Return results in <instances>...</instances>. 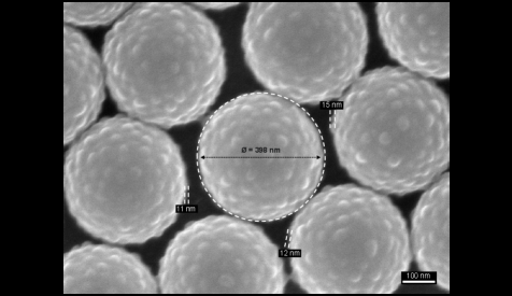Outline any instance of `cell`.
<instances>
[{"mask_svg": "<svg viewBox=\"0 0 512 296\" xmlns=\"http://www.w3.org/2000/svg\"><path fill=\"white\" fill-rule=\"evenodd\" d=\"M199 179L224 213L254 223L298 213L321 185L326 150L309 112L269 92L236 96L206 121Z\"/></svg>", "mask_w": 512, "mask_h": 296, "instance_id": "1", "label": "cell"}, {"mask_svg": "<svg viewBox=\"0 0 512 296\" xmlns=\"http://www.w3.org/2000/svg\"><path fill=\"white\" fill-rule=\"evenodd\" d=\"M64 191L84 232L108 244L142 245L177 221L189 179L170 135L119 115L96 122L70 145Z\"/></svg>", "mask_w": 512, "mask_h": 296, "instance_id": "2", "label": "cell"}, {"mask_svg": "<svg viewBox=\"0 0 512 296\" xmlns=\"http://www.w3.org/2000/svg\"><path fill=\"white\" fill-rule=\"evenodd\" d=\"M102 59L119 110L163 130L207 115L227 75L219 28L194 5H133L107 33Z\"/></svg>", "mask_w": 512, "mask_h": 296, "instance_id": "3", "label": "cell"}, {"mask_svg": "<svg viewBox=\"0 0 512 296\" xmlns=\"http://www.w3.org/2000/svg\"><path fill=\"white\" fill-rule=\"evenodd\" d=\"M330 130L340 166L382 194L424 191L449 168L448 96L402 67L363 74L337 101Z\"/></svg>", "mask_w": 512, "mask_h": 296, "instance_id": "4", "label": "cell"}, {"mask_svg": "<svg viewBox=\"0 0 512 296\" xmlns=\"http://www.w3.org/2000/svg\"><path fill=\"white\" fill-rule=\"evenodd\" d=\"M287 255L294 283L310 294H392L414 260L401 210L353 183L323 188L298 211Z\"/></svg>", "mask_w": 512, "mask_h": 296, "instance_id": "5", "label": "cell"}, {"mask_svg": "<svg viewBox=\"0 0 512 296\" xmlns=\"http://www.w3.org/2000/svg\"><path fill=\"white\" fill-rule=\"evenodd\" d=\"M241 47L266 92L301 106L330 104L362 76L367 17L358 4H252Z\"/></svg>", "mask_w": 512, "mask_h": 296, "instance_id": "6", "label": "cell"}, {"mask_svg": "<svg viewBox=\"0 0 512 296\" xmlns=\"http://www.w3.org/2000/svg\"><path fill=\"white\" fill-rule=\"evenodd\" d=\"M163 294H281L288 279L281 252L258 224L213 215L186 225L167 246Z\"/></svg>", "mask_w": 512, "mask_h": 296, "instance_id": "7", "label": "cell"}, {"mask_svg": "<svg viewBox=\"0 0 512 296\" xmlns=\"http://www.w3.org/2000/svg\"><path fill=\"white\" fill-rule=\"evenodd\" d=\"M376 16L383 46L402 68L449 79V4H378Z\"/></svg>", "mask_w": 512, "mask_h": 296, "instance_id": "8", "label": "cell"}, {"mask_svg": "<svg viewBox=\"0 0 512 296\" xmlns=\"http://www.w3.org/2000/svg\"><path fill=\"white\" fill-rule=\"evenodd\" d=\"M158 278L135 253L84 243L64 257L65 294H155Z\"/></svg>", "mask_w": 512, "mask_h": 296, "instance_id": "9", "label": "cell"}, {"mask_svg": "<svg viewBox=\"0 0 512 296\" xmlns=\"http://www.w3.org/2000/svg\"><path fill=\"white\" fill-rule=\"evenodd\" d=\"M64 143L71 145L95 124L106 100L103 59L90 40L73 26L64 30Z\"/></svg>", "mask_w": 512, "mask_h": 296, "instance_id": "10", "label": "cell"}, {"mask_svg": "<svg viewBox=\"0 0 512 296\" xmlns=\"http://www.w3.org/2000/svg\"><path fill=\"white\" fill-rule=\"evenodd\" d=\"M411 217L410 246L419 271L439 288L450 289V177L424 190Z\"/></svg>", "mask_w": 512, "mask_h": 296, "instance_id": "11", "label": "cell"}, {"mask_svg": "<svg viewBox=\"0 0 512 296\" xmlns=\"http://www.w3.org/2000/svg\"><path fill=\"white\" fill-rule=\"evenodd\" d=\"M130 4H66L64 19L73 27H98L120 20Z\"/></svg>", "mask_w": 512, "mask_h": 296, "instance_id": "12", "label": "cell"}, {"mask_svg": "<svg viewBox=\"0 0 512 296\" xmlns=\"http://www.w3.org/2000/svg\"><path fill=\"white\" fill-rule=\"evenodd\" d=\"M198 9H201L202 11H225L227 9H231L233 7H236V4H198L194 5Z\"/></svg>", "mask_w": 512, "mask_h": 296, "instance_id": "13", "label": "cell"}]
</instances>
